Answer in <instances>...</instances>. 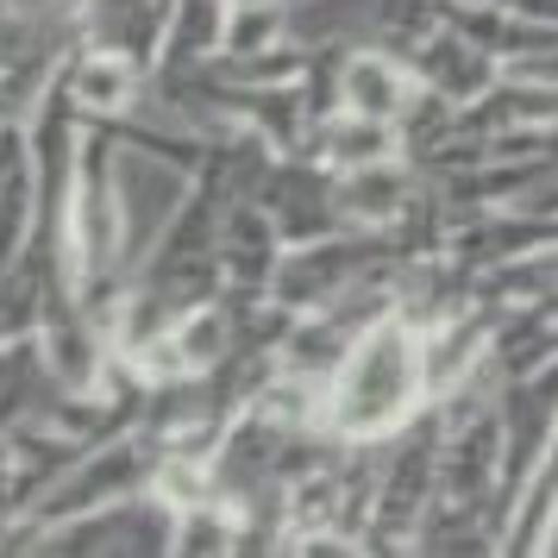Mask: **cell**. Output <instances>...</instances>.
Returning a JSON list of instances; mask_svg holds the SVG:
<instances>
[{"label":"cell","mask_w":558,"mask_h":558,"mask_svg":"<svg viewBox=\"0 0 558 558\" xmlns=\"http://www.w3.org/2000/svg\"><path fill=\"white\" fill-rule=\"evenodd\" d=\"M427 352H421V327L402 307L377 314L371 327L352 339V352L339 357L327 377V402H320V433L339 446H383L396 427H408L427 408Z\"/></svg>","instance_id":"6da1fadb"},{"label":"cell","mask_w":558,"mask_h":558,"mask_svg":"<svg viewBox=\"0 0 558 558\" xmlns=\"http://www.w3.org/2000/svg\"><path fill=\"white\" fill-rule=\"evenodd\" d=\"M421 95V76L402 51L389 45H352L339 57V113H364V120H389L402 126V113Z\"/></svg>","instance_id":"7a4b0ae2"},{"label":"cell","mask_w":558,"mask_h":558,"mask_svg":"<svg viewBox=\"0 0 558 558\" xmlns=\"http://www.w3.org/2000/svg\"><path fill=\"white\" fill-rule=\"evenodd\" d=\"M82 88H88V101L113 107V101H120V88H126V70H120V63H101V70H88Z\"/></svg>","instance_id":"3957f363"},{"label":"cell","mask_w":558,"mask_h":558,"mask_svg":"<svg viewBox=\"0 0 558 558\" xmlns=\"http://www.w3.org/2000/svg\"><path fill=\"white\" fill-rule=\"evenodd\" d=\"M239 7H270V0H239Z\"/></svg>","instance_id":"277c9868"}]
</instances>
